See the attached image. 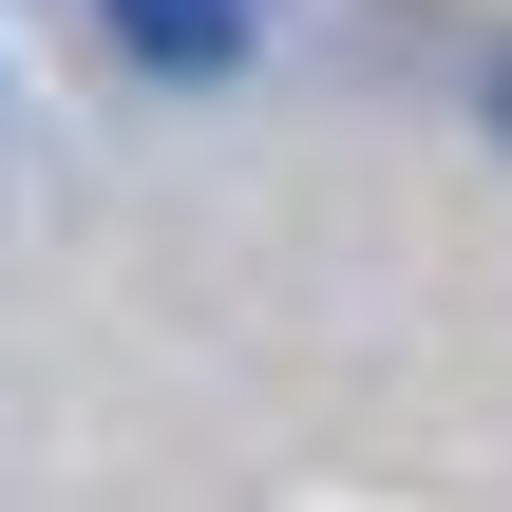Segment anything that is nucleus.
Wrapping results in <instances>:
<instances>
[{
	"mask_svg": "<svg viewBox=\"0 0 512 512\" xmlns=\"http://www.w3.org/2000/svg\"><path fill=\"white\" fill-rule=\"evenodd\" d=\"M114 38H133L152 76H228V57H247V0H114Z\"/></svg>",
	"mask_w": 512,
	"mask_h": 512,
	"instance_id": "1",
	"label": "nucleus"
}]
</instances>
